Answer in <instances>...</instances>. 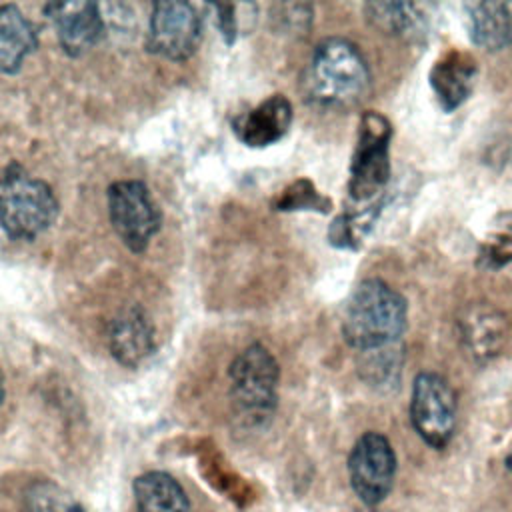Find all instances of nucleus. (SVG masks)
Here are the masks:
<instances>
[{"label":"nucleus","instance_id":"obj_1","mask_svg":"<svg viewBox=\"0 0 512 512\" xmlns=\"http://www.w3.org/2000/svg\"><path fill=\"white\" fill-rule=\"evenodd\" d=\"M406 320V300L386 282L370 278L354 288L344 308L342 334L358 352H378L398 346Z\"/></svg>","mask_w":512,"mask_h":512},{"label":"nucleus","instance_id":"obj_2","mask_svg":"<svg viewBox=\"0 0 512 512\" xmlns=\"http://www.w3.org/2000/svg\"><path fill=\"white\" fill-rule=\"evenodd\" d=\"M308 86L326 106H354L370 88V70L356 44L346 38H326L314 48Z\"/></svg>","mask_w":512,"mask_h":512},{"label":"nucleus","instance_id":"obj_3","mask_svg":"<svg viewBox=\"0 0 512 512\" xmlns=\"http://www.w3.org/2000/svg\"><path fill=\"white\" fill-rule=\"evenodd\" d=\"M58 200L52 188L10 166L0 176V226L14 240H32L56 220Z\"/></svg>","mask_w":512,"mask_h":512},{"label":"nucleus","instance_id":"obj_4","mask_svg":"<svg viewBox=\"0 0 512 512\" xmlns=\"http://www.w3.org/2000/svg\"><path fill=\"white\" fill-rule=\"evenodd\" d=\"M278 364L260 344L242 350L230 364V396L248 424H264L276 408Z\"/></svg>","mask_w":512,"mask_h":512},{"label":"nucleus","instance_id":"obj_5","mask_svg":"<svg viewBox=\"0 0 512 512\" xmlns=\"http://www.w3.org/2000/svg\"><path fill=\"white\" fill-rule=\"evenodd\" d=\"M410 420L418 436L434 450H444L456 428V394L448 380L434 372L414 378Z\"/></svg>","mask_w":512,"mask_h":512},{"label":"nucleus","instance_id":"obj_6","mask_svg":"<svg viewBox=\"0 0 512 512\" xmlns=\"http://www.w3.org/2000/svg\"><path fill=\"white\" fill-rule=\"evenodd\" d=\"M390 138L392 126L382 114L368 112L362 116L358 144L350 164L348 188L354 200H370L386 186L390 176Z\"/></svg>","mask_w":512,"mask_h":512},{"label":"nucleus","instance_id":"obj_7","mask_svg":"<svg viewBox=\"0 0 512 512\" xmlns=\"http://www.w3.org/2000/svg\"><path fill=\"white\" fill-rule=\"evenodd\" d=\"M396 454L390 440L380 432L362 434L348 456V478L354 494L376 508L392 490Z\"/></svg>","mask_w":512,"mask_h":512},{"label":"nucleus","instance_id":"obj_8","mask_svg":"<svg viewBox=\"0 0 512 512\" xmlns=\"http://www.w3.org/2000/svg\"><path fill=\"white\" fill-rule=\"evenodd\" d=\"M108 212L116 234L132 252H142L160 228V210L138 180H120L108 188Z\"/></svg>","mask_w":512,"mask_h":512},{"label":"nucleus","instance_id":"obj_9","mask_svg":"<svg viewBox=\"0 0 512 512\" xmlns=\"http://www.w3.org/2000/svg\"><path fill=\"white\" fill-rule=\"evenodd\" d=\"M200 42V18L186 2H158L150 16L148 46L152 52L170 58L186 60L194 54Z\"/></svg>","mask_w":512,"mask_h":512},{"label":"nucleus","instance_id":"obj_10","mask_svg":"<svg viewBox=\"0 0 512 512\" xmlns=\"http://www.w3.org/2000/svg\"><path fill=\"white\" fill-rule=\"evenodd\" d=\"M48 16L54 22L60 46L70 56L84 54L104 34V24H102L98 6L90 2L50 4Z\"/></svg>","mask_w":512,"mask_h":512},{"label":"nucleus","instance_id":"obj_11","mask_svg":"<svg viewBox=\"0 0 512 512\" xmlns=\"http://www.w3.org/2000/svg\"><path fill=\"white\" fill-rule=\"evenodd\" d=\"M108 346L112 356L128 368H136L152 354L154 328L140 306H126L114 316L108 328Z\"/></svg>","mask_w":512,"mask_h":512},{"label":"nucleus","instance_id":"obj_12","mask_svg":"<svg viewBox=\"0 0 512 512\" xmlns=\"http://www.w3.org/2000/svg\"><path fill=\"white\" fill-rule=\"evenodd\" d=\"M478 78L476 60L462 50L444 52L430 70V86L434 90L436 100L446 112L456 110L464 104L474 90Z\"/></svg>","mask_w":512,"mask_h":512},{"label":"nucleus","instance_id":"obj_13","mask_svg":"<svg viewBox=\"0 0 512 512\" xmlns=\"http://www.w3.org/2000/svg\"><path fill=\"white\" fill-rule=\"evenodd\" d=\"M292 122V106L282 94H274L250 112L234 120L236 136L248 146H268L280 140Z\"/></svg>","mask_w":512,"mask_h":512},{"label":"nucleus","instance_id":"obj_14","mask_svg":"<svg viewBox=\"0 0 512 512\" xmlns=\"http://www.w3.org/2000/svg\"><path fill=\"white\" fill-rule=\"evenodd\" d=\"M466 26L472 42L488 52L512 44V16L502 2H470L464 6Z\"/></svg>","mask_w":512,"mask_h":512},{"label":"nucleus","instance_id":"obj_15","mask_svg":"<svg viewBox=\"0 0 512 512\" xmlns=\"http://www.w3.org/2000/svg\"><path fill=\"white\" fill-rule=\"evenodd\" d=\"M38 46L36 30L16 6L0 8V72L14 74Z\"/></svg>","mask_w":512,"mask_h":512},{"label":"nucleus","instance_id":"obj_16","mask_svg":"<svg viewBox=\"0 0 512 512\" xmlns=\"http://www.w3.org/2000/svg\"><path fill=\"white\" fill-rule=\"evenodd\" d=\"M132 492L138 512H190L184 488L166 472L140 474L132 484Z\"/></svg>","mask_w":512,"mask_h":512},{"label":"nucleus","instance_id":"obj_17","mask_svg":"<svg viewBox=\"0 0 512 512\" xmlns=\"http://www.w3.org/2000/svg\"><path fill=\"white\" fill-rule=\"evenodd\" d=\"M464 342L478 358H490L498 354L508 336L506 316L494 308H472L464 320H460Z\"/></svg>","mask_w":512,"mask_h":512},{"label":"nucleus","instance_id":"obj_18","mask_svg":"<svg viewBox=\"0 0 512 512\" xmlns=\"http://www.w3.org/2000/svg\"><path fill=\"white\" fill-rule=\"evenodd\" d=\"M22 512H84V508L62 486L50 480H40L24 492Z\"/></svg>","mask_w":512,"mask_h":512},{"label":"nucleus","instance_id":"obj_19","mask_svg":"<svg viewBox=\"0 0 512 512\" xmlns=\"http://www.w3.org/2000/svg\"><path fill=\"white\" fill-rule=\"evenodd\" d=\"M368 18L386 34H406L418 26V10L414 4L376 2L366 6Z\"/></svg>","mask_w":512,"mask_h":512},{"label":"nucleus","instance_id":"obj_20","mask_svg":"<svg viewBox=\"0 0 512 512\" xmlns=\"http://www.w3.org/2000/svg\"><path fill=\"white\" fill-rule=\"evenodd\" d=\"M4 394H6V390H4V376H2V372H0V404H2V400H4Z\"/></svg>","mask_w":512,"mask_h":512},{"label":"nucleus","instance_id":"obj_21","mask_svg":"<svg viewBox=\"0 0 512 512\" xmlns=\"http://www.w3.org/2000/svg\"><path fill=\"white\" fill-rule=\"evenodd\" d=\"M506 466H508V470L512 472V454L506 458Z\"/></svg>","mask_w":512,"mask_h":512},{"label":"nucleus","instance_id":"obj_22","mask_svg":"<svg viewBox=\"0 0 512 512\" xmlns=\"http://www.w3.org/2000/svg\"><path fill=\"white\" fill-rule=\"evenodd\" d=\"M366 512H386V510H376V508H368Z\"/></svg>","mask_w":512,"mask_h":512}]
</instances>
